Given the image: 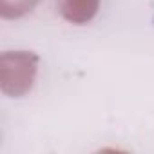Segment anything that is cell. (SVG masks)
I'll list each match as a JSON object with an SVG mask.
<instances>
[{
  "mask_svg": "<svg viewBox=\"0 0 154 154\" xmlns=\"http://www.w3.org/2000/svg\"><path fill=\"white\" fill-rule=\"evenodd\" d=\"M62 15L72 24L89 22L98 11V0H60Z\"/></svg>",
  "mask_w": 154,
  "mask_h": 154,
  "instance_id": "obj_1",
  "label": "cell"
},
{
  "mask_svg": "<svg viewBox=\"0 0 154 154\" xmlns=\"http://www.w3.org/2000/svg\"><path fill=\"white\" fill-rule=\"evenodd\" d=\"M35 4H36V0H15L11 8L4 13V17H20V15L31 11V8Z\"/></svg>",
  "mask_w": 154,
  "mask_h": 154,
  "instance_id": "obj_2",
  "label": "cell"
}]
</instances>
